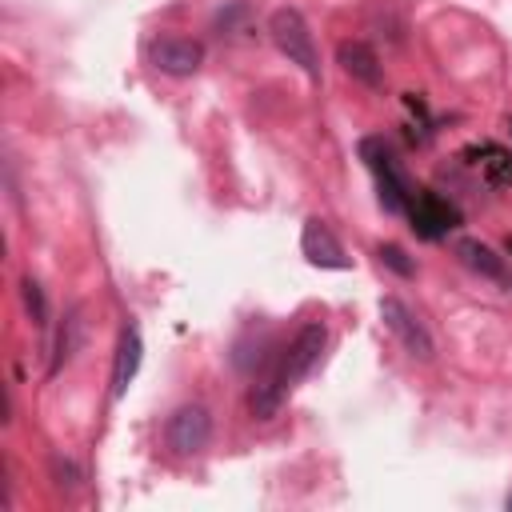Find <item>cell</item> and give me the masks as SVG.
Wrapping results in <instances>:
<instances>
[{"label": "cell", "instance_id": "cell-3", "mask_svg": "<svg viewBox=\"0 0 512 512\" xmlns=\"http://www.w3.org/2000/svg\"><path fill=\"white\" fill-rule=\"evenodd\" d=\"M212 440V412L204 404H180L164 420V444L172 456H200Z\"/></svg>", "mask_w": 512, "mask_h": 512}, {"label": "cell", "instance_id": "cell-7", "mask_svg": "<svg viewBox=\"0 0 512 512\" xmlns=\"http://www.w3.org/2000/svg\"><path fill=\"white\" fill-rule=\"evenodd\" d=\"M336 64L344 68V76H352L364 88H384V64L376 56L372 44L364 40H340L336 44Z\"/></svg>", "mask_w": 512, "mask_h": 512}, {"label": "cell", "instance_id": "cell-14", "mask_svg": "<svg viewBox=\"0 0 512 512\" xmlns=\"http://www.w3.org/2000/svg\"><path fill=\"white\" fill-rule=\"evenodd\" d=\"M48 468H52V484H56V488H76V484H80V472H76V464H72V460L52 456V460H48Z\"/></svg>", "mask_w": 512, "mask_h": 512}, {"label": "cell", "instance_id": "cell-13", "mask_svg": "<svg viewBox=\"0 0 512 512\" xmlns=\"http://www.w3.org/2000/svg\"><path fill=\"white\" fill-rule=\"evenodd\" d=\"M376 256H380V264H384V268H392L396 276H404V280H408V276H416V260H412L400 244H380V248H376Z\"/></svg>", "mask_w": 512, "mask_h": 512}, {"label": "cell", "instance_id": "cell-6", "mask_svg": "<svg viewBox=\"0 0 512 512\" xmlns=\"http://www.w3.org/2000/svg\"><path fill=\"white\" fill-rule=\"evenodd\" d=\"M148 60H152L164 76L184 80V76H196V72H200V64H204V44L192 40V36H160V40H152Z\"/></svg>", "mask_w": 512, "mask_h": 512}, {"label": "cell", "instance_id": "cell-9", "mask_svg": "<svg viewBox=\"0 0 512 512\" xmlns=\"http://www.w3.org/2000/svg\"><path fill=\"white\" fill-rule=\"evenodd\" d=\"M456 260H460L468 272H476V276H484V280H496V284L512 288L508 260H504L492 244H484V240H476V236H464V240H456Z\"/></svg>", "mask_w": 512, "mask_h": 512}, {"label": "cell", "instance_id": "cell-5", "mask_svg": "<svg viewBox=\"0 0 512 512\" xmlns=\"http://www.w3.org/2000/svg\"><path fill=\"white\" fill-rule=\"evenodd\" d=\"M408 220H412V228H416V236H424V240H440V236H448L452 228H460V208L448 200V196H440V192H416L412 196V204H408Z\"/></svg>", "mask_w": 512, "mask_h": 512}, {"label": "cell", "instance_id": "cell-2", "mask_svg": "<svg viewBox=\"0 0 512 512\" xmlns=\"http://www.w3.org/2000/svg\"><path fill=\"white\" fill-rule=\"evenodd\" d=\"M324 344H328V328H324V320H308L296 336H292V344L272 360V376H276V384L284 388V392H292L316 364H320V356H324Z\"/></svg>", "mask_w": 512, "mask_h": 512}, {"label": "cell", "instance_id": "cell-4", "mask_svg": "<svg viewBox=\"0 0 512 512\" xmlns=\"http://www.w3.org/2000/svg\"><path fill=\"white\" fill-rule=\"evenodd\" d=\"M380 320H384V328L400 340V348H404L412 360H432V356H436V340H432V332L416 320V312H412L404 300L384 296V300H380Z\"/></svg>", "mask_w": 512, "mask_h": 512}, {"label": "cell", "instance_id": "cell-12", "mask_svg": "<svg viewBox=\"0 0 512 512\" xmlns=\"http://www.w3.org/2000/svg\"><path fill=\"white\" fill-rule=\"evenodd\" d=\"M20 296H24V312H28V320H32L36 328H48V296H44L40 280L24 276V280H20Z\"/></svg>", "mask_w": 512, "mask_h": 512}, {"label": "cell", "instance_id": "cell-8", "mask_svg": "<svg viewBox=\"0 0 512 512\" xmlns=\"http://www.w3.org/2000/svg\"><path fill=\"white\" fill-rule=\"evenodd\" d=\"M300 252H304V256H308V264H316V268H348V264H352V260L344 256L340 240L332 236V228H328L320 216H308V220H304Z\"/></svg>", "mask_w": 512, "mask_h": 512}, {"label": "cell", "instance_id": "cell-1", "mask_svg": "<svg viewBox=\"0 0 512 512\" xmlns=\"http://www.w3.org/2000/svg\"><path fill=\"white\" fill-rule=\"evenodd\" d=\"M268 32H272V44L280 48V56H288V64H296L308 80H320V52H316L308 20L296 8H276L268 16Z\"/></svg>", "mask_w": 512, "mask_h": 512}, {"label": "cell", "instance_id": "cell-16", "mask_svg": "<svg viewBox=\"0 0 512 512\" xmlns=\"http://www.w3.org/2000/svg\"><path fill=\"white\" fill-rule=\"evenodd\" d=\"M508 252H512V240H508Z\"/></svg>", "mask_w": 512, "mask_h": 512}, {"label": "cell", "instance_id": "cell-15", "mask_svg": "<svg viewBox=\"0 0 512 512\" xmlns=\"http://www.w3.org/2000/svg\"><path fill=\"white\" fill-rule=\"evenodd\" d=\"M508 136H512V120H508Z\"/></svg>", "mask_w": 512, "mask_h": 512}, {"label": "cell", "instance_id": "cell-10", "mask_svg": "<svg viewBox=\"0 0 512 512\" xmlns=\"http://www.w3.org/2000/svg\"><path fill=\"white\" fill-rule=\"evenodd\" d=\"M140 360H144V340H140V332L128 324V328L120 332V340H116V360H112V400H120V396L128 392V384H132L136 372H140Z\"/></svg>", "mask_w": 512, "mask_h": 512}, {"label": "cell", "instance_id": "cell-11", "mask_svg": "<svg viewBox=\"0 0 512 512\" xmlns=\"http://www.w3.org/2000/svg\"><path fill=\"white\" fill-rule=\"evenodd\" d=\"M80 336H84V308H80V304H72V308H68V316H64V324H60V332H56V352H52L48 376H56V372L72 360V352L80 348Z\"/></svg>", "mask_w": 512, "mask_h": 512}]
</instances>
